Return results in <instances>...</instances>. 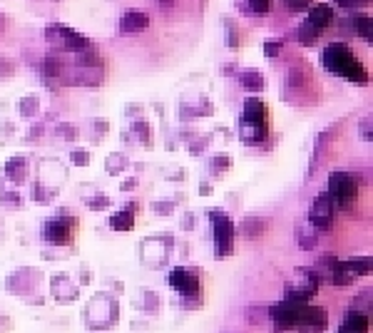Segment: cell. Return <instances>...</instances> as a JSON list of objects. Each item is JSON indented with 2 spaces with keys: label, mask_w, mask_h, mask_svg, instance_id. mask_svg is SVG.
Here are the masks:
<instances>
[{
  "label": "cell",
  "mask_w": 373,
  "mask_h": 333,
  "mask_svg": "<svg viewBox=\"0 0 373 333\" xmlns=\"http://www.w3.org/2000/svg\"><path fill=\"white\" fill-rule=\"evenodd\" d=\"M239 137L244 142H262L267 137V120H249L242 117L239 122Z\"/></svg>",
  "instance_id": "11"
},
{
  "label": "cell",
  "mask_w": 373,
  "mask_h": 333,
  "mask_svg": "<svg viewBox=\"0 0 373 333\" xmlns=\"http://www.w3.org/2000/svg\"><path fill=\"white\" fill-rule=\"evenodd\" d=\"M242 117H249V120H267V105L259 100H247L244 102Z\"/></svg>",
  "instance_id": "17"
},
{
  "label": "cell",
  "mask_w": 373,
  "mask_h": 333,
  "mask_svg": "<svg viewBox=\"0 0 373 333\" xmlns=\"http://www.w3.org/2000/svg\"><path fill=\"white\" fill-rule=\"evenodd\" d=\"M331 18H334V8H331L329 3H316V5H311L309 8V18L306 20H309V23L321 33L324 28H329Z\"/></svg>",
  "instance_id": "12"
},
{
  "label": "cell",
  "mask_w": 373,
  "mask_h": 333,
  "mask_svg": "<svg viewBox=\"0 0 373 333\" xmlns=\"http://www.w3.org/2000/svg\"><path fill=\"white\" fill-rule=\"evenodd\" d=\"M316 291H319V279H316L314 274H301V279L296 281V284L289 286V291H286V299L301 301V304H309V299H311V296H316Z\"/></svg>",
  "instance_id": "8"
},
{
  "label": "cell",
  "mask_w": 373,
  "mask_h": 333,
  "mask_svg": "<svg viewBox=\"0 0 373 333\" xmlns=\"http://www.w3.org/2000/svg\"><path fill=\"white\" fill-rule=\"evenodd\" d=\"M319 38V30L314 28V25L309 23V20H304V23L299 25V43L304 45H311L314 40Z\"/></svg>",
  "instance_id": "19"
},
{
  "label": "cell",
  "mask_w": 373,
  "mask_h": 333,
  "mask_svg": "<svg viewBox=\"0 0 373 333\" xmlns=\"http://www.w3.org/2000/svg\"><path fill=\"white\" fill-rule=\"evenodd\" d=\"M339 333H369V316L361 314V311H351L341 324Z\"/></svg>",
  "instance_id": "14"
},
{
  "label": "cell",
  "mask_w": 373,
  "mask_h": 333,
  "mask_svg": "<svg viewBox=\"0 0 373 333\" xmlns=\"http://www.w3.org/2000/svg\"><path fill=\"white\" fill-rule=\"evenodd\" d=\"M281 50V43L279 40H272V43H264V55H269V58H277Z\"/></svg>",
  "instance_id": "23"
},
{
  "label": "cell",
  "mask_w": 373,
  "mask_h": 333,
  "mask_svg": "<svg viewBox=\"0 0 373 333\" xmlns=\"http://www.w3.org/2000/svg\"><path fill=\"white\" fill-rule=\"evenodd\" d=\"M73 162H75V165H88L90 155H88V152H73Z\"/></svg>",
  "instance_id": "25"
},
{
  "label": "cell",
  "mask_w": 373,
  "mask_h": 333,
  "mask_svg": "<svg viewBox=\"0 0 373 333\" xmlns=\"http://www.w3.org/2000/svg\"><path fill=\"white\" fill-rule=\"evenodd\" d=\"M239 83L244 85V90H252V92H259L267 87V80L262 78V75L257 73H242L239 75Z\"/></svg>",
  "instance_id": "18"
},
{
  "label": "cell",
  "mask_w": 373,
  "mask_h": 333,
  "mask_svg": "<svg viewBox=\"0 0 373 333\" xmlns=\"http://www.w3.org/2000/svg\"><path fill=\"white\" fill-rule=\"evenodd\" d=\"M281 3L286 5V8L291 10V13H301V10H306L311 5V0H281Z\"/></svg>",
  "instance_id": "22"
},
{
  "label": "cell",
  "mask_w": 373,
  "mask_h": 333,
  "mask_svg": "<svg viewBox=\"0 0 373 333\" xmlns=\"http://www.w3.org/2000/svg\"><path fill=\"white\" fill-rule=\"evenodd\" d=\"M110 227L115 229V232H132V229H135V214H132V209L112 214V217H110Z\"/></svg>",
  "instance_id": "15"
},
{
  "label": "cell",
  "mask_w": 373,
  "mask_h": 333,
  "mask_svg": "<svg viewBox=\"0 0 373 333\" xmlns=\"http://www.w3.org/2000/svg\"><path fill=\"white\" fill-rule=\"evenodd\" d=\"M334 199L329 197V192L319 194V197L314 199V204H311V212H309V222L314 224L319 232H329L331 224H334Z\"/></svg>",
  "instance_id": "6"
},
{
  "label": "cell",
  "mask_w": 373,
  "mask_h": 333,
  "mask_svg": "<svg viewBox=\"0 0 373 333\" xmlns=\"http://www.w3.org/2000/svg\"><path fill=\"white\" fill-rule=\"evenodd\" d=\"M321 65H324L331 75H339V78H346L351 80V83H366V80H369L366 68L354 58V53H351L346 43H331L329 48H324Z\"/></svg>",
  "instance_id": "1"
},
{
  "label": "cell",
  "mask_w": 373,
  "mask_h": 333,
  "mask_svg": "<svg viewBox=\"0 0 373 333\" xmlns=\"http://www.w3.org/2000/svg\"><path fill=\"white\" fill-rule=\"evenodd\" d=\"M209 219L214 224V254L217 259H224L234 251V224L224 212H212Z\"/></svg>",
  "instance_id": "5"
},
{
  "label": "cell",
  "mask_w": 373,
  "mask_h": 333,
  "mask_svg": "<svg viewBox=\"0 0 373 333\" xmlns=\"http://www.w3.org/2000/svg\"><path fill=\"white\" fill-rule=\"evenodd\" d=\"M277 333H289V331H277Z\"/></svg>",
  "instance_id": "27"
},
{
  "label": "cell",
  "mask_w": 373,
  "mask_h": 333,
  "mask_svg": "<svg viewBox=\"0 0 373 333\" xmlns=\"http://www.w3.org/2000/svg\"><path fill=\"white\" fill-rule=\"evenodd\" d=\"M170 286L182 296H197L199 294V279L192 274V271L185 269H175L170 274Z\"/></svg>",
  "instance_id": "9"
},
{
  "label": "cell",
  "mask_w": 373,
  "mask_h": 333,
  "mask_svg": "<svg viewBox=\"0 0 373 333\" xmlns=\"http://www.w3.org/2000/svg\"><path fill=\"white\" fill-rule=\"evenodd\" d=\"M354 25H356V33H359L366 43H371V18L369 15H356Z\"/></svg>",
  "instance_id": "20"
},
{
  "label": "cell",
  "mask_w": 373,
  "mask_h": 333,
  "mask_svg": "<svg viewBox=\"0 0 373 333\" xmlns=\"http://www.w3.org/2000/svg\"><path fill=\"white\" fill-rule=\"evenodd\" d=\"M45 38H48V43L53 45L55 50H63V53H83V50L90 48V40L85 38V35L75 33L73 28L60 23L48 25V28H45Z\"/></svg>",
  "instance_id": "2"
},
{
  "label": "cell",
  "mask_w": 373,
  "mask_h": 333,
  "mask_svg": "<svg viewBox=\"0 0 373 333\" xmlns=\"http://www.w3.org/2000/svg\"><path fill=\"white\" fill-rule=\"evenodd\" d=\"M147 25H150V18H147L145 13H137V10L125 13L120 18V30H122V33H142V30H147Z\"/></svg>",
  "instance_id": "13"
},
{
  "label": "cell",
  "mask_w": 373,
  "mask_h": 333,
  "mask_svg": "<svg viewBox=\"0 0 373 333\" xmlns=\"http://www.w3.org/2000/svg\"><path fill=\"white\" fill-rule=\"evenodd\" d=\"M341 264H344V269L356 279V276H366L371 271V256H359V259L341 261Z\"/></svg>",
  "instance_id": "16"
},
{
  "label": "cell",
  "mask_w": 373,
  "mask_h": 333,
  "mask_svg": "<svg viewBox=\"0 0 373 333\" xmlns=\"http://www.w3.org/2000/svg\"><path fill=\"white\" fill-rule=\"evenodd\" d=\"M304 306L306 304L291 299L277 301V304L269 306V319L277 324V331H296L301 314H304Z\"/></svg>",
  "instance_id": "4"
},
{
  "label": "cell",
  "mask_w": 373,
  "mask_h": 333,
  "mask_svg": "<svg viewBox=\"0 0 373 333\" xmlns=\"http://www.w3.org/2000/svg\"><path fill=\"white\" fill-rule=\"evenodd\" d=\"M249 8L257 15H267L272 10V0H249Z\"/></svg>",
  "instance_id": "21"
},
{
  "label": "cell",
  "mask_w": 373,
  "mask_h": 333,
  "mask_svg": "<svg viewBox=\"0 0 373 333\" xmlns=\"http://www.w3.org/2000/svg\"><path fill=\"white\" fill-rule=\"evenodd\" d=\"M90 204H93V209H105L107 204H110V199H107V197H97V199H93Z\"/></svg>",
  "instance_id": "26"
},
{
  "label": "cell",
  "mask_w": 373,
  "mask_h": 333,
  "mask_svg": "<svg viewBox=\"0 0 373 333\" xmlns=\"http://www.w3.org/2000/svg\"><path fill=\"white\" fill-rule=\"evenodd\" d=\"M73 224H75V219H65V217L53 219V222H48L43 227V239H48V242H53V244L68 242L70 234H73Z\"/></svg>",
  "instance_id": "10"
},
{
  "label": "cell",
  "mask_w": 373,
  "mask_h": 333,
  "mask_svg": "<svg viewBox=\"0 0 373 333\" xmlns=\"http://www.w3.org/2000/svg\"><path fill=\"white\" fill-rule=\"evenodd\" d=\"M326 329H329V314L319 306L306 304L299 326H296V333H326Z\"/></svg>",
  "instance_id": "7"
},
{
  "label": "cell",
  "mask_w": 373,
  "mask_h": 333,
  "mask_svg": "<svg viewBox=\"0 0 373 333\" xmlns=\"http://www.w3.org/2000/svg\"><path fill=\"white\" fill-rule=\"evenodd\" d=\"M336 3H339L344 10H356V8H361L366 0H336Z\"/></svg>",
  "instance_id": "24"
},
{
  "label": "cell",
  "mask_w": 373,
  "mask_h": 333,
  "mask_svg": "<svg viewBox=\"0 0 373 333\" xmlns=\"http://www.w3.org/2000/svg\"><path fill=\"white\" fill-rule=\"evenodd\" d=\"M329 197L334 199V207L351 209L359 197V184L354 182L349 172H331L329 177Z\"/></svg>",
  "instance_id": "3"
}]
</instances>
